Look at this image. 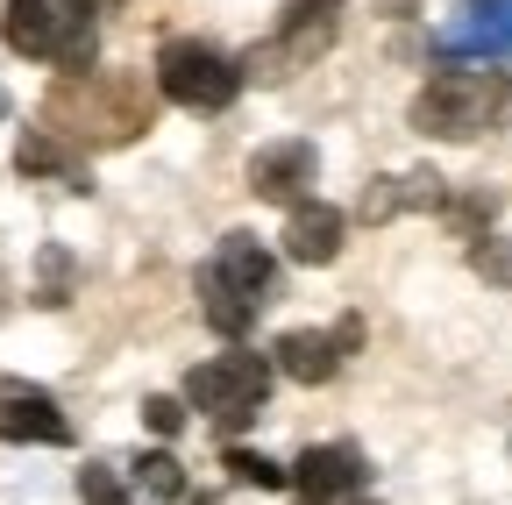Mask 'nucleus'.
Returning <instances> with one entry per match:
<instances>
[{"label":"nucleus","mask_w":512,"mask_h":505,"mask_svg":"<svg viewBox=\"0 0 512 505\" xmlns=\"http://www.w3.org/2000/svg\"><path fill=\"white\" fill-rule=\"evenodd\" d=\"M505 121H512V79L498 65H448L413 100V129L434 143H477Z\"/></svg>","instance_id":"f257e3e1"},{"label":"nucleus","mask_w":512,"mask_h":505,"mask_svg":"<svg viewBox=\"0 0 512 505\" xmlns=\"http://www.w3.org/2000/svg\"><path fill=\"white\" fill-rule=\"evenodd\" d=\"M0 36H8L15 57H36V65H57L79 79L100 57V8L93 0H8Z\"/></svg>","instance_id":"f03ea898"},{"label":"nucleus","mask_w":512,"mask_h":505,"mask_svg":"<svg viewBox=\"0 0 512 505\" xmlns=\"http://www.w3.org/2000/svg\"><path fill=\"white\" fill-rule=\"evenodd\" d=\"M264 399H271V363L249 356L242 342L185 377V406H192V413H214L221 434H242L256 413H264Z\"/></svg>","instance_id":"7ed1b4c3"},{"label":"nucleus","mask_w":512,"mask_h":505,"mask_svg":"<svg viewBox=\"0 0 512 505\" xmlns=\"http://www.w3.org/2000/svg\"><path fill=\"white\" fill-rule=\"evenodd\" d=\"M157 86H164V100H178L192 114H221L242 93V65L221 57L214 43H200V36H171L157 50Z\"/></svg>","instance_id":"20e7f679"},{"label":"nucleus","mask_w":512,"mask_h":505,"mask_svg":"<svg viewBox=\"0 0 512 505\" xmlns=\"http://www.w3.org/2000/svg\"><path fill=\"white\" fill-rule=\"evenodd\" d=\"M349 0H285V15H278V36L249 57L242 72H264V65H306V57H320L335 43V22H342Z\"/></svg>","instance_id":"39448f33"},{"label":"nucleus","mask_w":512,"mask_h":505,"mask_svg":"<svg viewBox=\"0 0 512 505\" xmlns=\"http://www.w3.org/2000/svg\"><path fill=\"white\" fill-rule=\"evenodd\" d=\"M313 178H320V150L306 136H278L249 157V193L271 200V207H299L313 200Z\"/></svg>","instance_id":"423d86ee"},{"label":"nucleus","mask_w":512,"mask_h":505,"mask_svg":"<svg viewBox=\"0 0 512 505\" xmlns=\"http://www.w3.org/2000/svg\"><path fill=\"white\" fill-rule=\"evenodd\" d=\"M363 484H370V463L349 441H320L292 463V498H356Z\"/></svg>","instance_id":"0eeeda50"},{"label":"nucleus","mask_w":512,"mask_h":505,"mask_svg":"<svg viewBox=\"0 0 512 505\" xmlns=\"http://www.w3.org/2000/svg\"><path fill=\"white\" fill-rule=\"evenodd\" d=\"M342 235H349V214L328 207V200H299V207H285V257H292V264H335Z\"/></svg>","instance_id":"6e6552de"},{"label":"nucleus","mask_w":512,"mask_h":505,"mask_svg":"<svg viewBox=\"0 0 512 505\" xmlns=\"http://www.w3.org/2000/svg\"><path fill=\"white\" fill-rule=\"evenodd\" d=\"M0 441H43V449H57V441H72V420L57 413L50 392L8 385V392H0Z\"/></svg>","instance_id":"1a4fd4ad"},{"label":"nucleus","mask_w":512,"mask_h":505,"mask_svg":"<svg viewBox=\"0 0 512 505\" xmlns=\"http://www.w3.org/2000/svg\"><path fill=\"white\" fill-rule=\"evenodd\" d=\"M242 299H256V306H264L271 292H278V264H271V249L264 242H256L249 228H235V235H221V249H214V257H207Z\"/></svg>","instance_id":"9d476101"},{"label":"nucleus","mask_w":512,"mask_h":505,"mask_svg":"<svg viewBox=\"0 0 512 505\" xmlns=\"http://www.w3.org/2000/svg\"><path fill=\"white\" fill-rule=\"evenodd\" d=\"M271 370H285L292 385H328V377L342 370V342H335V328H328V335H320V328H292V335H278Z\"/></svg>","instance_id":"9b49d317"},{"label":"nucleus","mask_w":512,"mask_h":505,"mask_svg":"<svg viewBox=\"0 0 512 505\" xmlns=\"http://www.w3.org/2000/svg\"><path fill=\"white\" fill-rule=\"evenodd\" d=\"M200 313H207V328L221 335V342H242L249 328H256V313H264V306H256V299H242L214 264H200Z\"/></svg>","instance_id":"f8f14e48"},{"label":"nucleus","mask_w":512,"mask_h":505,"mask_svg":"<svg viewBox=\"0 0 512 505\" xmlns=\"http://www.w3.org/2000/svg\"><path fill=\"white\" fill-rule=\"evenodd\" d=\"M456 43H463V50H498V43H512V0H484V8L456 29Z\"/></svg>","instance_id":"ddd939ff"},{"label":"nucleus","mask_w":512,"mask_h":505,"mask_svg":"<svg viewBox=\"0 0 512 505\" xmlns=\"http://www.w3.org/2000/svg\"><path fill=\"white\" fill-rule=\"evenodd\" d=\"M491 214H498V200H491V193H448V200H441V221L456 228L463 242L491 235Z\"/></svg>","instance_id":"4468645a"},{"label":"nucleus","mask_w":512,"mask_h":505,"mask_svg":"<svg viewBox=\"0 0 512 505\" xmlns=\"http://www.w3.org/2000/svg\"><path fill=\"white\" fill-rule=\"evenodd\" d=\"M136 484H143L150 498H164V505H178V498H185V470H178V456H164V449L136 456Z\"/></svg>","instance_id":"2eb2a0df"},{"label":"nucleus","mask_w":512,"mask_h":505,"mask_svg":"<svg viewBox=\"0 0 512 505\" xmlns=\"http://www.w3.org/2000/svg\"><path fill=\"white\" fill-rule=\"evenodd\" d=\"M15 164H22V171H57V178H72V185H79V193H86V171H79L72 157H64V150H57L50 136H22V150H15Z\"/></svg>","instance_id":"dca6fc26"},{"label":"nucleus","mask_w":512,"mask_h":505,"mask_svg":"<svg viewBox=\"0 0 512 505\" xmlns=\"http://www.w3.org/2000/svg\"><path fill=\"white\" fill-rule=\"evenodd\" d=\"M470 271H477L484 285H512V242H505V235H477V242H470Z\"/></svg>","instance_id":"f3484780"},{"label":"nucleus","mask_w":512,"mask_h":505,"mask_svg":"<svg viewBox=\"0 0 512 505\" xmlns=\"http://www.w3.org/2000/svg\"><path fill=\"white\" fill-rule=\"evenodd\" d=\"M64 292H72V257H64V249H43V264H36V306H64Z\"/></svg>","instance_id":"a211bd4d"},{"label":"nucleus","mask_w":512,"mask_h":505,"mask_svg":"<svg viewBox=\"0 0 512 505\" xmlns=\"http://www.w3.org/2000/svg\"><path fill=\"white\" fill-rule=\"evenodd\" d=\"M228 470L242 484H264V491H292V470H278L271 456H249V449H228Z\"/></svg>","instance_id":"6ab92c4d"},{"label":"nucleus","mask_w":512,"mask_h":505,"mask_svg":"<svg viewBox=\"0 0 512 505\" xmlns=\"http://www.w3.org/2000/svg\"><path fill=\"white\" fill-rule=\"evenodd\" d=\"M79 505H136V498L121 491V477H114L107 463H86V470H79Z\"/></svg>","instance_id":"aec40b11"},{"label":"nucleus","mask_w":512,"mask_h":505,"mask_svg":"<svg viewBox=\"0 0 512 505\" xmlns=\"http://www.w3.org/2000/svg\"><path fill=\"white\" fill-rule=\"evenodd\" d=\"M399 207H406L399 178H370V193H363V221H392Z\"/></svg>","instance_id":"412c9836"},{"label":"nucleus","mask_w":512,"mask_h":505,"mask_svg":"<svg viewBox=\"0 0 512 505\" xmlns=\"http://www.w3.org/2000/svg\"><path fill=\"white\" fill-rule=\"evenodd\" d=\"M143 420H150V434L171 441V434L185 427V406H178V399H143Z\"/></svg>","instance_id":"4be33fe9"},{"label":"nucleus","mask_w":512,"mask_h":505,"mask_svg":"<svg viewBox=\"0 0 512 505\" xmlns=\"http://www.w3.org/2000/svg\"><path fill=\"white\" fill-rule=\"evenodd\" d=\"M299 505H377V498H363V491H356V498H299Z\"/></svg>","instance_id":"5701e85b"},{"label":"nucleus","mask_w":512,"mask_h":505,"mask_svg":"<svg viewBox=\"0 0 512 505\" xmlns=\"http://www.w3.org/2000/svg\"><path fill=\"white\" fill-rule=\"evenodd\" d=\"M0 114H8V93H0Z\"/></svg>","instance_id":"b1692460"}]
</instances>
